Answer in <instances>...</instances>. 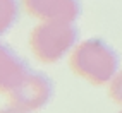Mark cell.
<instances>
[{
  "label": "cell",
  "mask_w": 122,
  "mask_h": 113,
  "mask_svg": "<svg viewBox=\"0 0 122 113\" xmlns=\"http://www.w3.org/2000/svg\"><path fill=\"white\" fill-rule=\"evenodd\" d=\"M69 65L81 79L95 86H103L110 84V80L119 74L120 58L102 38H88L72 50Z\"/></svg>",
  "instance_id": "6da1fadb"
},
{
  "label": "cell",
  "mask_w": 122,
  "mask_h": 113,
  "mask_svg": "<svg viewBox=\"0 0 122 113\" xmlns=\"http://www.w3.org/2000/svg\"><path fill=\"white\" fill-rule=\"evenodd\" d=\"M79 39V28L72 21H40L29 34V48L41 63H57L72 53Z\"/></svg>",
  "instance_id": "7a4b0ae2"
},
{
  "label": "cell",
  "mask_w": 122,
  "mask_h": 113,
  "mask_svg": "<svg viewBox=\"0 0 122 113\" xmlns=\"http://www.w3.org/2000/svg\"><path fill=\"white\" fill-rule=\"evenodd\" d=\"M53 91H55L53 80L45 72L33 70L31 75L24 80V84L9 94V99L12 104H17V106L26 108L29 111H36L45 108L52 101Z\"/></svg>",
  "instance_id": "3957f363"
},
{
  "label": "cell",
  "mask_w": 122,
  "mask_h": 113,
  "mask_svg": "<svg viewBox=\"0 0 122 113\" xmlns=\"http://www.w3.org/2000/svg\"><path fill=\"white\" fill-rule=\"evenodd\" d=\"M26 9L38 21H72L83 12L81 0H22Z\"/></svg>",
  "instance_id": "277c9868"
},
{
  "label": "cell",
  "mask_w": 122,
  "mask_h": 113,
  "mask_svg": "<svg viewBox=\"0 0 122 113\" xmlns=\"http://www.w3.org/2000/svg\"><path fill=\"white\" fill-rule=\"evenodd\" d=\"M31 67L28 62L21 58V55L14 50L12 46L2 43L0 50V87L5 94H10L19 86L24 84L31 75Z\"/></svg>",
  "instance_id": "5b68a950"
},
{
  "label": "cell",
  "mask_w": 122,
  "mask_h": 113,
  "mask_svg": "<svg viewBox=\"0 0 122 113\" xmlns=\"http://www.w3.org/2000/svg\"><path fill=\"white\" fill-rule=\"evenodd\" d=\"M0 29L7 33L19 17V2L17 0H0Z\"/></svg>",
  "instance_id": "8992f818"
},
{
  "label": "cell",
  "mask_w": 122,
  "mask_h": 113,
  "mask_svg": "<svg viewBox=\"0 0 122 113\" xmlns=\"http://www.w3.org/2000/svg\"><path fill=\"white\" fill-rule=\"evenodd\" d=\"M108 96L117 104H122V70H119V74L110 80V84H108Z\"/></svg>",
  "instance_id": "52a82bcc"
},
{
  "label": "cell",
  "mask_w": 122,
  "mask_h": 113,
  "mask_svg": "<svg viewBox=\"0 0 122 113\" xmlns=\"http://www.w3.org/2000/svg\"><path fill=\"white\" fill-rule=\"evenodd\" d=\"M2 113H33V111H29L26 108H21V106H17V104H10V106L4 108Z\"/></svg>",
  "instance_id": "ba28073f"
},
{
  "label": "cell",
  "mask_w": 122,
  "mask_h": 113,
  "mask_svg": "<svg viewBox=\"0 0 122 113\" xmlns=\"http://www.w3.org/2000/svg\"><path fill=\"white\" fill-rule=\"evenodd\" d=\"M119 113H122V110H120V111H119Z\"/></svg>",
  "instance_id": "9c48e42d"
}]
</instances>
